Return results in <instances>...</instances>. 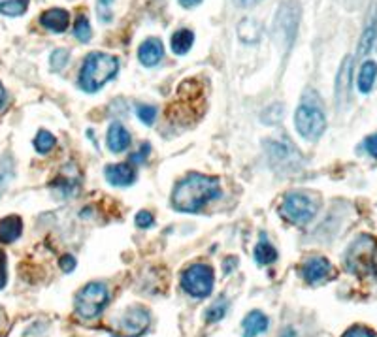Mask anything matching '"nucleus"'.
Here are the masks:
<instances>
[{
  "label": "nucleus",
  "mask_w": 377,
  "mask_h": 337,
  "mask_svg": "<svg viewBox=\"0 0 377 337\" xmlns=\"http://www.w3.org/2000/svg\"><path fill=\"white\" fill-rule=\"evenodd\" d=\"M219 181L204 173L192 172L179 181L172 193V206L183 213H196L207 202L219 196Z\"/></svg>",
  "instance_id": "obj_1"
},
{
  "label": "nucleus",
  "mask_w": 377,
  "mask_h": 337,
  "mask_svg": "<svg viewBox=\"0 0 377 337\" xmlns=\"http://www.w3.org/2000/svg\"><path fill=\"white\" fill-rule=\"evenodd\" d=\"M119 72V61L110 53H91L79 72V87L85 93H96Z\"/></svg>",
  "instance_id": "obj_2"
},
{
  "label": "nucleus",
  "mask_w": 377,
  "mask_h": 337,
  "mask_svg": "<svg viewBox=\"0 0 377 337\" xmlns=\"http://www.w3.org/2000/svg\"><path fill=\"white\" fill-rule=\"evenodd\" d=\"M377 241L370 236L356 237L345 252V265L356 275H370L376 270Z\"/></svg>",
  "instance_id": "obj_3"
},
{
  "label": "nucleus",
  "mask_w": 377,
  "mask_h": 337,
  "mask_svg": "<svg viewBox=\"0 0 377 337\" xmlns=\"http://www.w3.org/2000/svg\"><path fill=\"white\" fill-rule=\"evenodd\" d=\"M300 23V6L296 0H285L279 6L278 15H276V23H274V32L278 38L279 45L283 47L285 53H289L292 43L296 40V32H298Z\"/></svg>",
  "instance_id": "obj_4"
},
{
  "label": "nucleus",
  "mask_w": 377,
  "mask_h": 337,
  "mask_svg": "<svg viewBox=\"0 0 377 337\" xmlns=\"http://www.w3.org/2000/svg\"><path fill=\"white\" fill-rule=\"evenodd\" d=\"M110 294L104 283H89L81 288L76 296V311L81 318H94L102 313V309L106 307Z\"/></svg>",
  "instance_id": "obj_5"
},
{
  "label": "nucleus",
  "mask_w": 377,
  "mask_h": 337,
  "mask_svg": "<svg viewBox=\"0 0 377 337\" xmlns=\"http://www.w3.org/2000/svg\"><path fill=\"white\" fill-rule=\"evenodd\" d=\"M214 270L206 264H192L181 275V287L194 298H206L214 290Z\"/></svg>",
  "instance_id": "obj_6"
},
{
  "label": "nucleus",
  "mask_w": 377,
  "mask_h": 337,
  "mask_svg": "<svg viewBox=\"0 0 377 337\" xmlns=\"http://www.w3.org/2000/svg\"><path fill=\"white\" fill-rule=\"evenodd\" d=\"M317 209H319L317 202L312 200L309 196L302 193H292L285 198L279 211L292 224H306L317 215Z\"/></svg>",
  "instance_id": "obj_7"
},
{
  "label": "nucleus",
  "mask_w": 377,
  "mask_h": 337,
  "mask_svg": "<svg viewBox=\"0 0 377 337\" xmlns=\"http://www.w3.org/2000/svg\"><path fill=\"white\" fill-rule=\"evenodd\" d=\"M294 127L302 138L317 140L323 136V132L327 129V117L319 108L302 104L294 113Z\"/></svg>",
  "instance_id": "obj_8"
},
{
  "label": "nucleus",
  "mask_w": 377,
  "mask_h": 337,
  "mask_svg": "<svg viewBox=\"0 0 377 337\" xmlns=\"http://www.w3.org/2000/svg\"><path fill=\"white\" fill-rule=\"evenodd\" d=\"M150 326V313L142 307L127 309L117 323V337H140Z\"/></svg>",
  "instance_id": "obj_9"
},
{
  "label": "nucleus",
  "mask_w": 377,
  "mask_h": 337,
  "mask_svg": "<svg viewBox=\"0 0 377 337\" xmlns=\"http://www.w3.org/2000/svg\"><path fill=\"white\" fill-rule=\"evenodd\" d=\"M351 76H353V57L347 55L343 58L336 78V106L340 109L347 104L349 94H351Z\"/></svg>",
  "instance_id": "obj_10"
},
{
  "label": "nucleus",
  "mask_w": 377,
  "mask_h": 337,
  "mask_svg": "<svg viewBox=\"0 0 377 337\" xmlns=\"http://www.w3.org/2000/svg\"><path fill=\"white\" fill-rule=\"evenodd\" d=\"M332 272V265L328 262L327 259H309L306 264L302 265V275H304V279L309 283V285H317L320 281H325Z\"/></svg>",
  "instance_id": "obj_11"
},
{
  "label": "nucleus",
  "mask_w": 377,
  "mask_h": 337,
  "mask_svg": "<svg viewBox=\"0 0 377 337\" xmlns=\"http://www.w3.org/2000/svg\"><path fill=\"white\" fill-rule=\"evenodd\" d=\"M377 40V6H374L370 10V15H368V21H366V27L363 30V36H360V42H358V57H366L374 45H376Z\"/></svg>",
  "instance_id": "obj_12"
},
{
  "label": "nucleus",
  "mask_w": 377,
  "mask_h": 337,
  "mask_svg": "<svg viewBox=\"0 0 377 337\" xmlns=\"http://www.w3.org/2000/svg\"><path fill=\"white\" fill-rule=\"evenodd\" d=\"M40 23L51 32H64L70 25V14L61 8H51L48 12H43Z\"/></svg>",
  "instance_id": "obj_13"
},
{
  "label": "nucleus",
  "mask_w": 377,
  "mask_h": 337,
  "mask_svg": "<svg viewBox=\"0 0 377 337\" xmlns=\"http://www.w3.org/2000/svg\"><path fill=\"white\" fill-rule=\"evenodd\" d=\"M164 55L163 42L157 40V38H150L140 45L138 50V58L143 66H155L161 63V58Z\"/></svg>",
  "instance_id": "obj_14"
},
{
  "label": "nucleus",
  "mask_w": 377,
  "mask_h": 337,
  "mask_svg": "<svg viewBox=\"0 0 377 337\" xmlns=\"http://www.w3.org/2000/svg\"><path fill=\"white\" fill-rule=\"evenodd\" d=\"M108 149L112 153H123L130 145V132H128L121 122H112V127L108 130Z\"/></svg>",
  "instance_id": "obj_15"
},
{
  "label": "nucleus",
  "mask_w": 377,
  "mask_h": 337,
  "mask_svg": "<svg viewBox=\"0 0 377 337\" xmlns=\"http://www.w3.org/2000/svg\"><path fill=\"white\" fill-rule=\"evenodd\" d=\"M106 180L115 187H128L134 183L136 172L130 164H112L106 168Z\"/></svg>",
  "instance_id": "obj_16"
},
{
  "label": "nucleus",
  "mask_w": 377,
  "mask_h": 337,
  "mask_svg": "<svg viewBox=\"0 0 377 337\" xmlns=\"http://www.w3.org/2000/svg\"><path fill=\"white\" fill-rule=\"evenodd\" d=\"M23 221L17 215L0 219V243H14L21 236Z\"/></svg>",
  "instance_id": "obj_17"
},
{
  "label": "nucleus",
  "mask_w": 377,
  "mask_h": 337,
  "mask_svg": "<svg viewBox=\"0 0 377 337\" xmlns=\"http://www.w3.org/2000/svg\"><path fill=\"white\" fill-rule=\"evenodd\" d=\"M268 330V316L263 311H251L243 320V337H256Z\"/></svg>",
  "instance_id": "obj_18"
},
{
  "label": "nucleus",
  "mask_w": 377,
  "mask_h": 337,
  "mask_svg": "<svg viewBox=\"0 0 377 337\" xmlns=\"http://www.w3.org/2000/svg\"><path fill=\"white\" fill-rule=\"evenodd\" d=\"M261 34H263V27H261V23L256 21V19L245 17V19L240 21V25H238V36H240L242 42H258V40H261Z\"/></svg>",
  "instance_id": "obj_19"
},
{
  "label": "nucleus",
  "mask_w": 377,
  "mask_h": 337,
  "mask_svg": "<svg viewBox=\"0 0 377 337\" xmlns=\"http://www.w3.org/2000/svg\"><path fill=\"white\" fill-rule=\"evenodd\" d=\"M377 78V63L374 61H366L360 68V72H358V89H360V93H370L371 87L376 83Z\"/></svg>",
  "instance_id": "obj_20"
},
{
  "label": "nucleus",
  "mask_w": 377,
  "mask_h": 337,
  "mask_svg": "<svg viewBox=\"0 0 377 337\" xmlns=\"http://www.w3.org/2000/svg\"><path fill=\"white\" fill-rule=\"evenodd\" d=\"M192 43H194V34H192L191 30H178V32L172 36V51H174L176 55H185V53H189V50L192 47Z\"/></svg>",
  "instance_id": "obj_21"
},
{
  "label": "nucleus",
  "mask_w": 377,
  "mask_h": 337,
  "mask_svg": "<svg viewBox=\"0 0 377 337\" xmlns=\"http://www.w3.org/2000/svg\"><path fill=\"white\" fill-rule=\"evenodd\" d=\"M255 260L261 265L274 264L278 260V251L274 249V245H270L268 241H261V243L255 247Z\"/></svg>",
  "instance_id": "obj_22"
},
{
  "label": "nucleus",
  "mask_w": 377,
  "mask_h": 337,
  "mask_svg": "<svg viewBox=\"0 0 377 337\" xmlns=\"http://www.w3.org/2000/svg\"><path fill=\"white\" fill-rule=\"evenodd\" d=\"M29 8V0H0V14L17 17L23 15Z\"/></svg>",
  "instance_id": "obj_23"
},
{
  "label": "nucleus",
  "mask_w": 377,
  "mask_h": 337,
  "mask_svg": "<svg viewBox=\"0 0 377 337\" xmlns=\"http://www.w3.org/2000/svg\"><path fill=\"white\" fill-rule=\"evenodd\" d=\"M12 180H14V158L4 157L0 160V196L6 193Z\"/></svg>",
  "instance_id": "obj_24"
},
{
  "label": "nucleus",
  "mask_w": 377,
  "mask_h": 337,
  "mask_svg": "<svg viewBox=\"0 0 377 337\" xmlns=\"http://www.w3.org/2000/svg\"><path fill=\"white\" fill-rule=\"evenodd\" d=\"M227 309H228V300L225 296H221L217 300L206 309V320L207 323H217L221 320L223 316L227 315Z\"/></svg>",
  "instance_id": "obj_25"
},
{
  "label": "nucleus",
  "mask_w": 377,
  "mask_h": 337,
  "mask_svg": "<svg viewBox=\"0 0 377 337\" xmlns=\"http://www.w3.org/2000/svg\"><path fill=\"white\" fill-rule=\"evenodd\" d=\"M55 144H57V140H55V136L51 134V132H48V130H40L38 134H36L34 138V147L38 153H50L53 147H55Z\"/></svg>",
  "instance_id": "obj_26"
},
{
  "label": "nucleus",
  "mask_w": 377,
  "mask_h": 337,
  "mask_svg": "<svg viewBox=\"0 0 377 337\" xmlns=\"http://www.w3.org/2000/svg\"><path fill=\"white\" fill-rule=\"evenodd\" d=\"M74 34L79 42H89L91 40V23L85 15H78L76 25H74Z\"/></svg>",
  "instance_id": "obj_27"
},
{
  "label": "nucleus",
  "mask_w": 377,
  "mask_h": 337,
  "mask_svg": "<svg viewBox=\"0 0 377 337\" xmlns=\"http://www.w3.org/2000/svg\"><path fill=\"white\" fill-rule=\"evenodd\" d=\"M68 58H70V53L66 50H55L51 53V70H55V72H61L66 63H68Z\"/></svg>",
  "instance_id": "obj_28"
},
{
  "label": "nucleus",
  "mask_w": 377,
  "mask_h": 337,
  "mask_svg": "<svg viewBox=\"0 0 377 337\" xmlns=\"http://www.w3.org/2000/svg\"><path fill=\"white\" fill-rule=\"evenodd\" d=\"M138 117H140V121L143 124L151 127L155 122V119H157V109L153 108V106H138Z\"/></svg>",
  "instance_id": "obj_29"
},
{
  "label": "nucleus",
  "mask_w": 377,
  "mask_h": 337,
  "mask_svg": "<svg viewBox=\"0 0 377 337\" xmlns=\"http://www.w3.org/2000/svg\"><path fill=\"white\" fill-rule=\"evenodd\" d=\"M155 223V219L151 215L150 211H140L138 215H136V226L138 228H150Z\"/></svg>",
  "instance_id": "obj_30"
},
{
  "label": "nucleus",
  "mask_w": 377,
  "mask_h": 337,
  "mask_svg": "<svg viewBox=\"0 0 377 337\" xmlns=\"http://www.w3.org/2000/svg\"><path fill=\"white\" fill-rule=\"evenodd\" d=\"M343 337H376V336H374V331L368 330V328H364V326H353L351 330L345 331V336Z\"/></svg>",
  "instance_id": "obj_31"
},
{
  "label": "nucleus",
  "mask_w": 377,
  "mask_h": 337,
  "mask_svg": "<svg viewBox=\"0 0 377 337\" xmlns=\"http://www.w3.org/2000/svg\"><path fill=\"white\" fill-rule=\"evenodd\" d=\"M112 2H114V0H99V15H100V19H104V21H110V17H112V14H110V8H112Z\"/></svg>",
  "instance_id": "obj_32"
},
{
  "label": "nucleus",
  "mask_w": 377,
  "mask_h": 337,
  "mask_svg": "<svg viewBox=\"0 0 377 337\" xmlns=\"http://www.w3.org/2000/svg\"><path fill=\"white\" fill-rule=\"evenodd\" d=\"M8 283V270H6V254L0 251V290L6 287Z\"/></svg>",
  "instance_id": "obj_33"
},
{
  "label": "nucleus",
  "mask_w": 377,
  "mask_h": 337,
  "mask_svg": "<svg viewBox=\"0 0 377 337\" xmlns=\"http://www.w3.org/2000/svg\"><path fill=\"white\" fill-rule=\"evenodd\" d=\"M59 265H61V270L63 272H72L74 268H76V259L74 257H70V254H64L63 259L59 260Z\"/></svg>",
  "instance_id": "obj_34"
},
{
  "label": "nucleus",
  "mask_w": 377,
  "mask_h": 337,
  "mask_svg": "<svg viewBox=\"0 0 377 337\" xmlns=\"http://www.w3.org/2000/svg\"><path fill=\"white\" fill-rule=\"evenodd\" d=\"M364 147H366V151L370 153L371 157H377V132L376 134H371V136L366 140Z\"/></svg>",
  "instance_id": "obj_35"
},
{
  "label": "nucleus",
  "mask_w": 377,
  "mask_h": 337,
  "mask_svg": "<svg viewBox=\"0 0 377 337\" xmlns=\"http://www.w3.org/2000/svg\"><path fill=\"white\" fill-rule=\"evenodd\" d=\"M147 151H150V145L143 144L142 145V151H140V153H136L134 157H132V160H134V162H142L143 158L147 157Z\"/></svg>",
  "instance_id": "obj_36"
},
{
  "label": "nucleus",
  "mask_w": 377,
  "mask_h": 337,
  "mask_svg": "<svg viewBox=\"0 0 377 337\" xmlns=\"http://www.w3.org/2000/svg\"><path fill=\"white\" fill-rule=\"evenodd\" d=\"M179 2H181V4H183L185 8H191V6H196V4H200L202 0H179Z\"/></svg>",
  "instance_id": "obj_37"
},
{
  "label": "nucleus",
  "mask_w": 377,
  "mask_h": 337,
  "mask_svg": "<svg viewBox=\"0 0 377 337\" xmlns=\"http://www.w3.org/2000/svg\"><path fill=\"white\" fill-rule=\"evenodd\" d=\"M236 264H238V262H236V259H232V257H230V259H227V265H225V272L230 273V270H232V265H236Z\"/></svg>",
  "instance_id": "obj_38"
},
{
  "label": "nucleus",
  "mask_w": 377,
  "mask_h": 337,
  "mask_svg": "<svg viewBox=\"0 0 377 337\" xmlns=\"http://www.w3.org/2000/svg\"><path fill=\"white\" fill-rule=\"evenodd\" d=\"M4 100H6V91H4V87H2V83H0V108H2Z\"/></svg>",
  "instance_id": "obj_39"
},
{
  "label": "nucleus",
  "mask_w": 377,
  "mask_h": 337,
  "mask_svg": "<svg viewBox=\"0 0 377 337\" xmlns=\"http://www.w3.org/2000/svg\"><path fill=\"white\" fill-rule=\"evenodd\" d=\"M242 6H251V4H256V2H261V0H238Z\"/></svg>",
  "instance_id": "obj_40"
}]
</instances>
